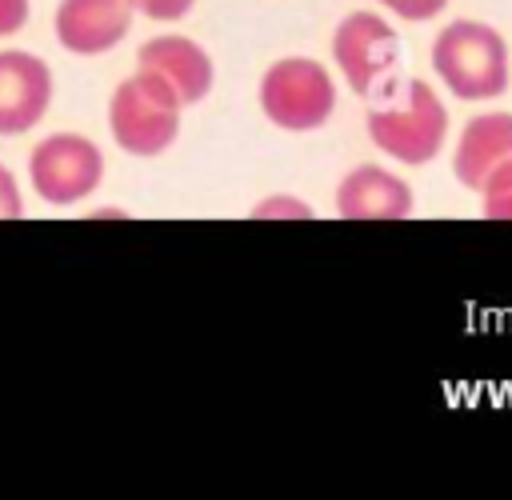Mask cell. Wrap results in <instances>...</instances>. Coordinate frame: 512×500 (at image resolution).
<instances>
[{"mask_svg":"<svg viewBox=\"0 0 512 500\" xmlns=\"http://www.w3.org/2000/svg\"><path fill=\"white\" fill-rule=\"evenodd\" d=\"M432 72L456 100H496L508 92L512 80V60H508V40L500 28L460 16L444 24L432 40Z\"/></svg>","mask_w":512,"mask_h":500,"instance_id":"obj_1","label":"cell"},{"mask_svg":"<svg viewBox=\"0 0 512 500\" xmlns=\"http://www.w3.org/2000/svg\"><path fill=\"white\" fill-rule=\"evenodd\" d=\"M368 140L396 164L420 168L444 152L448 108L428 80L400 84V96L368 112Z\"/></svg>","mask_w":512,"mask_h":500,"instance_id":"obj_2","label":"cell"},{"mask_svg":"<svg viewBox=\"0 0 512 500\" xmlns=\"http://www.w3.org/2000/svg\"><path fill=\"white\" fill-rule=\"evenodd\" d=\"M184 104L148 72L124 76L108 96V132L120 152L128 156H160L180 136Z\"/></svg>","mask_w":512,"mask_h":500,"instance_id":"obj_3","label":"cell"},{"mask_svg":"<svg viewBox=\"0 0 512 500\" xmlns=\"http://www.w3.org/2000/svg\"><path fill=\"white\" fill-rule=\"evenodd\" d=\"M260 112L280 132H316L336 112V80L312 56H280L260 76Z\"/></svg>","mask_w":512,"mask_h":500,"instance_id":"obj_4","label":"cell"},{"mask_svg":"<svg viewBox=\"0 0 512 500\" xmlns=\"http://www.w3.org/2000/svg\"><path fill=\"white\" fill-rule=\"evenodd\" d=\"M28 184L52 208H72L104 184V152L84 132H52L28 152Z\"/></svg>","mask_w":512,"mask_h":500,"instance_id":"obj_5","label":"cell"},{"mask_svg":"<svg viewBox=\"0 0 512 500\" xmlns=\"http://www.w3.org/2000/svg\"><path fill=\"white\" fill-rule=\"evenodd\" d=\"M332 60L344 84L356 96H368L376 80H384L400 60V32L384 20V12L356 8L332 32Z\"/></svg>","mask_w":512,"mask_h":500,"instance_id":"obj_6","label":"cell"},{"mask_svg":"<svg viewBox=\"0 0 512 500\" xmlns=\"http://www.w3.org/2000/svg\"><path fill=\"white\" fill-rule=\"evenodd\" d=\"M56 96L52 68L24 48H0V136L32 132Z\"/></svg>","mask_w":512,"mask_h":500,"instance_id":"obj_7","label":"cell"},{"mask_svg":"<svg viewBox=\"0 0 512 500\" xmlns=\"http://www.w3.org/2000/svg\"><path fill=\"white\" fill-rule=\"evenodd\" d=\"M136 68L156 76L184 108L200 104L216 84V64H212L208 48L180 32H160V36L144 40L136 52Z\"/></svg>","mask_w":512,"mask_h":500,"instance_id":"obj_8","label":"cell"},{"mask_svg":"<svg viewBox=\"0 0 512 500\" xmlns=\"http://www.w3.org/2000/svg\"><path fill=\"white\" fill-rule=\"evenodd\" d=\"M132 0H60L52 16L56 44L72 56H104L132 32Z\"/></svg>","mask_w":512,"mask_h":500,"instance_id":"obj_9","label":"cell"},{"mask_svg":"<svg viewBox=\"0 0 512 500\" xmlns=\"http://www.w3.org/2000/svg\"><path fill=\"white\" fill-rule=\"evenodd\" d=\"M412 208L408 180L384 164H356L336 184V212L344 220H404Z\"/></svg>","mask_w":512,"mask_h":500,"instance_id":"obj_10","label":"cell"},{"mask_svg":"<svg viewBox=\"0 0 512 500\" xmlns=\"http://www.w3.org/2000/svg\"><path fill=\"white\" fill-rule=\"evenodd\" d=\"M512 160V112H480L472 116L452 148V172L468 192H480V184L488 180V172L496 164Z\"/></svg>","mask_w":512,"mask_h":500,"instance_id":"obj_11","label":"cell"},{"mask_svg":"<svg viewBox=\"0 0 512 500\" xmlns=\"http://www.w3.org/2000/svg\"><path fill=\"white\" fill-rule=\"evenodd\" d=\"M480 208L488 220H512V160L496 164L480 184Z\"/></svg>","mask_w":512,"mask_h":500,"instance_id":"obj_12","label":"cell"},{"mask_svg":"<svg viewBox=\"0 0 512 500\" xmlns=\"http://www.w3.org/2000/svg\"><path fill=\"white\" fill-rule=\"evenodd\" d=\"M252 216H260V220H308V216H312V208H308L300 196L272 192V196H264V200H256V204H252Z\"/></svg>","mask_w":512,"mask_h":500,"instance_id":"obj_13","label":"cell"},{"mask_svg":"<svg viewBox=\"0 0 512 500\" xmlns=\"http://www.w3.org/2000/svg\"><path fill=\"white\" fill-rule=\"evenodd\" d=\"M376 4L384 12H392L396 20H408V24H428L448 8V0H376Z\"/></svg>","mask_w":512,"mask_h":500,"instance_id":"obj_14","label":"cell"},{"mask_svg":"<svg viewBox=\"0 0 512 500\" xmlns=\"http://www.w3.org/2000/svg\"><path fill=\"white\" fill-rule=\"evenodd\" d=\"M132 8L156 24H176L196 8V0H132Z\"/></svg>","mask_w":512,"mask_h":500,"instance_id":"obj_15","label":"cell"},{"mask_svg":"<svg viewBox=\"0 0 512 500\" xmlns=\"http://www.w3.org/2000/svg\"><path fill=\"white\" fill-rule=\"evenodd\" d=\"M24 216V192L16 184V172L0 160V220H16Z\"/></svg>","mask_w":512,"mask_h":500,"instance_id":"obj_16","label":"cell"},{"mask_svg":"<svg viewBox=\"0 0 512 500\" xmlns=\"http://www.w3.org/2000/svg\"><path fill=\"white\" fill-rule=\"evenodd\" d=\"M32 16V0H0V40L16 36Z\"/></svg>","mask_w":512,"mask_h":500,"instance_id":"obj_17","label":"cell"}]
</instances>
